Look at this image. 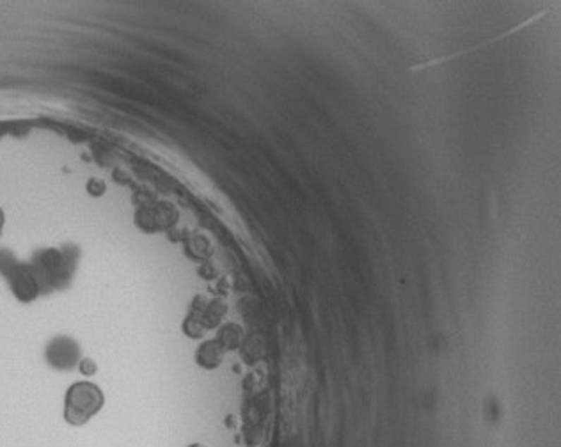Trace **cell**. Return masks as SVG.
<instances>
[{
    "label": "cell",
    "instance_id": "1",
    "mask_svg": "<svg viewBox=\"0 0 561 447\" xmlns=\"http://www.w3.org/2000/svg\"><path fill=\"white\" fill-rule=\"evenodd\" d=\"M105 405L103 391L92 381H75L64 396V421L70 426H84L98 414Z\"/></svg>",
    "mask_w": 561,
    "mask_h": 447
},
{
    "label": "cell",
    "instance_id": "2",
    "mask_svg": "<svg viewBox=\"0 0 561 447\" xmlns=\"http://www.w3.org/2000/svg\"><path fill=\"white\" fill-rule=\"evenodd\" d=\"M77 360L78 348L70 339H57L50 346V364H54V366L61 367V369H68V367H73Z\"/></svg>",
    "mask_w": 561,
    "mask_h": 447
},
{
    "label": "cell",
    "instance_id": "3",
    "mask_svg": "<svg viewBox=\"0 0 561 447\" xmlns=\"http://www.w3.org/2000/svg\"><path fill=\"white\" fill-rule=\"evenodd\" d=\"M222 359L224 348L217 341L203 343L198 348V353H195V360L205 369H215V367H219L222 364Z\"/></svg>",
    "mask_w": 561,
    "mask_h": 447
},
{
    "label": "cell",
    "instance_id": "4",
    "mask_svg": "<svg viewBox=\"0 0 561 447\" xmlns=\"http://www.w3.org/2000/svg\"><path fill=\"white\" fill-rule=\"evenodd\" d=\"M240 339H242V330H240L236 325H226L220 329L217 343H219L224 350H235L236 346L240 345Z\"/></svg>",
    "mask_w": 561,
    "mask_h": 447
},
{
    "label": "cell",
    "instance_id": "5",
    "mask_svg": "<svg viewBox=\"0 0 561 447\" xmlns=\"http://www.w3.org/2000/svg\"><path fill=\"white\" fill-rule=\"evenodd\" d=\"M183 329H185V333H187V336H191V338H201L203 332H205L203 319L194 318V316H188V318L185 319Z\"/></svg>",
    "mask_w": 561,
    "mask_h": 447
},
{
    "label": "cell",
    "instance_id": "6",
    "mask_svg": "<svg viewBox=\"0 0 561 447\" xmlns=\"http://www.w3.org/2000/svg\"><path fill=\"white\" fill-rule=\"evenodd\" d=\"M78 371H80L84 376H92V374L98 371V366H96V362L92 359H82L80 362H78Z\"/></svg>",
    "mask_w": 561,
    "mask_h": 447
},
{
    "label": "cell",
    "instance_id": "7",
    "mask_svg": "<svg viewBox=\"0 0 561 447\" xmlns=\"http://www.w3.org/2000/svg\"><path fill=\"white\" fill-rule=\"evenodd\" d=\"M88 188L92 192V194H102V192L105 190V185L99 183V181L95 180V181H91V183L88 185Z\"/></svg>",
    "mask_w": 561,
    "mask_h": 447
},
{
    "label": "cell",
    "instance_id": "8",
    "mask_svg": "<svg viewBox=\"0 0 561 447\" xmlns=\"http://www.w3.org/2000/svg\"><path fill=\"white\" fill-rule=\"evenodd\" d=\"M185 447H208V446H206V443H203V442H192V443H188V446H185Z\"/></svg>",
    "mask_w": 561,
    "mask_h": 447
},
{
    "label": "cell",
    "instance_id": "9",
    "mask_svg": "<svg viewBox=\"0 0 561 447\" xmlns=\"http://www.w3.org/2000/svg\"><path fill=\"white\" fill-rule=\"evenodd\" d=\"M2 226H4V213L0 209V229H2Z\"/></svg>",
    "mask_w": 561,
    "mask_h": 447
}]
</instances>
